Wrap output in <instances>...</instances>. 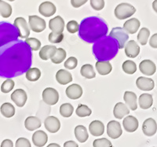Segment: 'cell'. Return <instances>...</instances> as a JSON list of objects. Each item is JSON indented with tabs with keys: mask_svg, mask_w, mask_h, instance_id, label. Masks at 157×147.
Here are the masks:
<instances>
[{
	"mask_svg": "<svg viewBox=\"0 0 157 147\" xmlns=\"http://www.w3.org/2000/svg\"><path fill=\"white\" fill-rule=\"evenodd\" d=\"M15 85L14 81L11 79H6L3 83H2V86H1V91H2V93L7 94L9 92H10L13 89Z\"/></svg>",
	"mask_w": 157,
	"mask_h": 147,
	"instance_id": "obj_39",
	"label": "cell"
},
{
	"mask_svg": "<svg viewBox=\"0 0 157 147\" xmlns=\"http://www.w3.org/2000/svg\"><path fill=\"white\" fill-rule=\"evenodd\" d=\"M66 28L68 33L74 34L79 30V25L76 21H70L67 23Z\"/></svg>",
	"mask_w": 157,
	"mask_h": 147,
	"instance_id": "obj_42",
	"label": "cell"
},
{
	"mask_svg": "<svg viewBox=\"0 0 157 147\" xmlns=\"http://www.w3.org/2000/svg\"><path fill=\"white\" fill-rule=\"evenodd\" d=\"M48 141V135L43 131H37L32 135V142L37 147H43Z\"/></svg>",
	"mask_w": 157,
	"mask_h": 147,
	"instance_id": "obj_18",
	"label": "cell"
},
{
	"mask_svg": "<svg viewBox=\"0 0 157 147\" xmlns=\"http://www.w3.org/2000/svg\"><path fill=\"white\" fill-rule=\"evenodd\" d=\"M8 1H10V2H13V1H15V0H8Z\"/></svg>",
	"mask_w": 157,
	"mask_h": 147,
	"instance_id": "obj_52",
	"label": "cell"
},
{
	"mask_svg": "<svg viewBox=\"0 0 157 147\" xmlns=\"http://www.w3.org/2000/svg\"><path fill=\"white\" fill-rule=\"evenodd\" d=\"M14 27L17 30L18 36L21 39H27L30 35V28L29 27L27 21L24 17H19L14 20Z\"/></svg>",
	"mask_w": 157,
	"mask_h": 147,
	"instance_id": "obj_4",
	"label": "cell"
},
{
	"mask_svg": "<svg viewBox=\"0 0 157 147\" xmlns=\"http://www.w3.org/2000/svg\"><path fill=\"white\" fill-rule=\"evenodd\" d=\"M80 73L83 77L86 78V79H93L96 76L94 67L90 64L82 65L80 70Z\"/></svg>",
	"mask_w": 157,
	"mask_h": 147,
	"instance_id": "obj_30",
	"label": "cell"
},
{
	"mask_svg": "<svg viewBox=\"0 0 157 147\" xmlns=\"http://www.w3.org/2000/svg\"><path fill=\"white\" fill-rule=\"evenodd\" d=\"M125 54L130 58H134L140 53V47L134 40H130L125 46Z\"/></svg>",
	"mask_w": 157,
	"mask_h": 147,
	"instance_id": "obj_17",
	"label": "cell"
},
{
	"mask_svg": "<svg viewBox=\"0 0 157 147\" xmlns=\"http://www.w3.org/2000/svg\"><path fill=\"white\" fill-rule=\"evenodd\" d=\"M75 113L79 117H86L90 116L92 110L86 105H79L75 110Z\"/></svg>",
	"mask_w": 157,
	"mask_h": 147,
	"instance_id": "obj_37",
	"label": "cell"
},
{
	"mask_svg": "<svg viewBox=\"0 0 157 147\" xmlns=\"http://www.w3.org/2000/svg\"><path fill=\"white\" fill-rule=\"evenodd\" d=\"M136 9L131 4L123 2L117 6L114 10L115 16L119 20H125L135 14Z\"/></svg>",
	"mask_w": 157,
	"mask_h": 147,
	"instance_id": "obj_2",
	"label": "cell"
},
{
	"mask_svg": "<svg viewBox=\"0 0 157 147\" xmlns=\"http://www.w3.org/2000/svg\"><path fill=\"white\" fill-rule=\"evenodd\" d=\"M157 124L152 118H148L144 121L142 124V131L146 136H153L156 133Z\"/></svg>",
	"mask_w": 157,
	"mask_h": 147,
	"instance_id": "obj_10",
	"label": "cell"
},
{
	"mask_svg": "<svg viewBox=\"0 0 157 147\" xmlns=\"http://www.w3.org/2000/svg\"><path fill=\"white\" fill-rule=\"evenodd\" d=\"M94 147H113L112 142L108 138H98L95 139L93 142Z\"/></svg>",
	"mask_w": 157,
	"mask_h": 147,
	"instance_id": "obj_40",
	"label": "cell"
},
{
	"mask_svg": "<svg viewBox=\"0 0 157 147\" xmlns=\"http://www.w3.org/2000/svg\"><path fill=\"white\" fill-rule=\"evenodd\" d=\"M15 147H32V145L28 138H19L16 141Z\"/></svg>",
	"mask_w": 157,
	"mask_h": 147,
	"instance_id": "obj_45",
	"label": "cell"
},
{
	"mask_svg": "<svg viewBox=\"0 0 157 147\" xmlns=\"http://www.w3.org/2000/svg\"><path fill=\"white\" fill-rule=\"evenodd\" d=\"M65 93L68 99L75 100V99H79L82 95V88L78 84L73 83L66 88Z\"/></svg>",
	"mask_w": 157,
	"mask_h": 147,
	"instance_id": "obj_15",
	"label": "cell"
},
{
	"mask_svg": "<svg viewBox=\"0 0 157 147\" xmlns=\"http://www.w3.org/2000/svg\"><path fill=\"white\" fill-rule=\"evenodd\" d=\"M0 111L3 117L6 118H10L13 117L15 114V108L11 103L9 102H6L1 106L0 108Z\"/></svg>",
	"mask_w": 157,
	"mask_h": 147,
	"instance_id": "obj_29",
	"label": "cell"
},
{
	"mask_svg": "<svg viewBox=\"0 0 157 147\" xmlns=\"http://www.w3.org/2000/svg\"><path fill=\"white\" fill-rule=\"evenodd\" d=\"M74 111V108L72 105L70 103H64L60 107V114L63 117L68 118L70 117L72 115Z\"/></svg>",
	"mask_w": 157,
	"mask_h": 147,
	"instance_id": "obj_34",
	"label": "cell"
},
{
	"mask_svg": "<svg viewBox=\"0 0 157 147\" xmlns=\"http://www.w3.org/2000/svg\"><path fill=\"white\" fill-rule=\"evenodd\" d=\"M96 69L101 75H106L113 70L112 64L109 61H98L96 62Z\"/></svg>",
	"mask_w": 157,
	"mask_h": 147,
	"instance_id": "obj_25",
	"label": "cell"
},
{
	"mask_svg": "<svg viewBox=\"0 0 157 147\" xmlns=\"http://www.w3.org/2000/svg\"><path fill=\"white\" fill-rule=\"evenodd\" d=\"M64 21L61 16H57L52 18L49 21V28L54 33H63L64 29Z\"/></svg>",
	"mask_w": 157,
	"mask_h": 147,
	"instance_id": "obj_13",
	"label": "cell"
},
{
	"mask_svg": "<svg viewBox=\"0 0 157 147\" xmlns=\"http://www.w3.org/2000/svg\"><path fill=\"white\" fill-rule=\"evenodd\" d=\"M150 36V31L147 28H142L140 30L139 33L137 35V40L141 43V45L144 46L148 43V40Z\"/></svg>",
	"mask_w": 157,
	"mask_h": 147,
	"instance_id": "obj_36",
	"label": "cell"
},
{
	"mask_svg": "<svg viewBox=\"0 0 157 147\" xmlns=\"http://www.w3.org/2000/svg\"><path fill=\"white\" fill-rule=\"evenodd\" d=\"M137 99L136 94L132 91H126L123 95V100L125 102L126 105L133 111L137 109Z\"/></svg>",
	"mask_w": 157,
	"mask_h": 147,
	"instance_id": "obj_22",
	"label": "cell"
},
{
	"mask_svg": "<svg viewBox=\"0 0 157 147\" xmlns=\"http://www.w3.org/2000/svg\"><path fill=\"white\" fill-rule=\"evenodd\" d=\"M105 5V0H90V6L94 10L99 11L104 9Z\"/></svg>",
	"mask_w": 157,
	"mask_h": 147,
	"instance_id": "obj_44",
	"label": "cell"
},
{
	"mask_svg": "<svg viewBox=\"0 0 157 147\" xmlns=\"http://www.w3.org/2000/svg\"><path fill=\"white\" fill-rule=\"evenodd\" d=\"M77 65H78V60H77L75 57H68L64 64V67H65L67 69L69 70H72L74 69V68H76Z\"/></svg>",
	"mask_w": 157,
	"mask_h": 147,
	"instance_id": "obj_43",
	"label": "cell"
},
{
	"mask_svg": "<svg viewBox=\"0 0 157 147\" xmlns=\"http://www.w3.org/2000/svg\"><path fill=\"white\" fill-rule=\"evenodd\" d=\"M47 147H61V146H60V145H58V144L57 143H50V145H47Z\"/></svg>",
	"mask_w": 157,
	"mask_h": 147,
	"instance_id": "obj_51",
	"label": "cell"
},
{
	"mask_svg": "<svg viewBox=\"0 0 157 147\" xmlns=\"http://www.w3.org/2000/svg\"><path fill=\"white\" fill-rule=\"evenodd\" d=\"M57 11L55 5L51 2H43L39 6V12L43 17H49L54 14Z\"/></svg>",
	"mask_w": 157,
	"mask_h": 147,
	"instance_id": "obj_11",
	"label": "cell"
},
{
	"mask_svg": "<svg viewBox=\"0 0 157 147\" xmlns=\"http://www.w3.org/2000/svg\"><path fill=\"white\" fill-rule=\"evenodd\" d=\"M107 134L111 138H119L123 134L120 124L116 120H111L107 125Z\"/></svg>",
	"mask_w": 157,
	"mask_h": 147,
	"instance_id": "obj_7",
	"label": "cell"
},
{
	"mask_svg": "<svg viewBox=\"0 0 157 147\" xmlns=\"http://www.w3.org/2000/svg\"><path fill=\"white\" fill-rule=\"evenodd\" d=\"M1 147H13V143L11 140L5 139L1 143Z\"/></svg>",
	"mask_w": 157,
	"mask_h": 147,
	"instance_id": "obj_48",
	"label": "cell"
},
{
	"mask_svg": "<svg viewBox=\"0 0 157 147\" xmlns=\"http://www.w3.org/2000/svg\"><path fill=\"white\" fill-rule=\"evenodd\" d=\"M75 135L76 139L81 143H83L88 139L89 135H88L87 130L84 126L78 125L75 128Z\"/></svg>",
	"mask_w": 157,
	"mask_h": 147,
	"instance_id": "obj_27",
	"label": "cell"
},
{
	"mask_svg": "<svg viewBox=\"0 0 157 147\" xmlns=\"http://www.w3.org/2000/svg\"><path fill=\"white\" fill-rule=\"evenodd\" d=\"M139 69L144 75H152L156 71V66L151 60H144L140 63Z\"/></svg>",
	"mask_w": 157,
	"mask_h": 147,
	"instance_id": "obj_14",
	"label": "cell"
},
{
	"mask_svg": "<svg viewBox=\"0 0 157 147\" xmlns=\"http://www.w3.org/2000/svg\"><path fill=\"white\" fill-rule=\"evenodd\" d=\"M41 120L36 117H29L26 118L25 121V126L26 129L30 131L38 129L41 127Z\"/></svg>",
	"mask_w": 157,
	"mask_h": 147,
	"instance_id": "obj_26",
	"label": "cell"
},
{
	"mask_svg": "<svg viewBox=\"0 0 157 147\" xmlns=\"http://www.w3.org/2000/svg\"><path fill=\"white\" fill-rule=\"evenodd\" d=\"M41 77V71L38 68H31L26 72V78L31 82H36Z\"/></svg>",
	"mask_w": 157,
	"mask_h": 147,
	"instance_id": "obj_31",
	"label": "cell"
},
{
	"mask_svg": "<svg viewBox=\"0 0 157 147\" xmlns=\"http://www.w3.org/2000/svg\"><path fill=\"white\" fill-rule=\"evenodd\" d=\"M66 51L63 48H57L55 54L51 58V61L54 64H60L66 58Z\"/></svg>",
	"mask_w": 157,
	"mask_h": 147,
	"instance_id": "obj_32",
	"label": "cell"
},
{
	"mask_svg": "<svg viewBox=\"0 0 157 147\" xmlns=\"http://www.w3.org/2000/svg\"><path fill=\"white\" fill-rule=\"evenodd\" d=\"M139 20L137 18H130L123 24V29L129 34H134L138 31L140 28Z\"/></svg>",
	"mask_w": 157,
	"mask_h": 147,
	"instance_id": "obj_20",
	"label": "cell"
},
{
	"mask_svg": "<svg viewBox=\"0 0 157 147\" xmlns=\"http://www.w3.org/2000/svg\"><path fill=\"white\" fill-rule=\"evenodd\" d=\"M136 85L137 88L144 91H150L153 90L155 87V83L154 80L151 78L144 77V76H140L136 80Z\"/></svg>",
	"mask_w": 157,
	"mask_h": 147,
	"instance_id": "obj_8",
	"label": "cell"
},
{
	"mask_svg": "<svg viewBox=\"0 0 157 147\" xmlns=\"http://www.w3.org/2000/svg\"><path fill=\"white\" fill-rule=\"evenodd\" d=\"M78 31L81 37L84 40L87 41L90 33H92V35L94 33L95 40L106 35L108 33V26L105 21L101 18L98 17H90L85 18L82 21ZM92 41H94L93 36Z\"/></svg>",
	"mask_w": 157,
	"mask_h": 147,
	"instance_id": "obj_1",
	"label": "cell"
},
{
	"mask_svg": "<svg viewBox=\"0 0 157 147\" xmlns=\"http://www.w3.org/2000/svg\"><path fill=\"white\" fill-rule=\"evenodd\" d=\"M129 113H130V110H129V108L127 105L123 104V102L116 103L114 107V110H113V114L116 119L121 120V119H123V117L129 115Z\"/></svg>",
	"mask_w": 157,
	"mask_h": 147,
	"instance_id": "obj_21",
	"label": "cell"
},
{
	"mask_svg": "<svg viewBox=\"0 0 157 147\" xmlns=\"http://www.w3.org/2000/svg\"><path fill=\"white\" fill-rule=\"evenodd\" d=\"M44 125L46 129L50 133H56L61 128V122L55 117L50 116L46 118L44 121Z\"/></svg>",
	"mask_w": 157,
	"mask_h": 147,
	"instance_id": "obj_12",
	"label": "cell"
},
{
	"mask_svg": "<svg viewBox=\"0 0 157 147\" xmlns=\"http://www.w3.org/2000/svg\"><path fill=\"white\" fill-rule=\"evenodd\" d=\"M43 100L47 105L54 106L59 100V94L54 88L47 87L43 92Z\"/></svg>",
	"mask_w": 157,
	"mask_h": 147,
	"instance_id": "obj_6",
	"label": "cell"
},
{
	"mask_svg": "<svg viewBox=\"0 0 157 147\" xmlns=\"http://www.w3.org/2000/svg\"><path fill=\"white\" fill-rule=\"evenodd\" d=\"M123 126L127 132H134L138 128V120L134 116H127L123 119Z\"/></svg>",
	"mask_w": 157,
	"mask_h": 147,
	"instance_id": "obj_16",
	"label": "cell"
},
{
	"mask_svg": "<svg viewBox=\"0 0 157 147\" xmlns=\"http://www.w3.org/2000/svg\"><path fill=\"white\" fill-rule=\"evenodd\" d=\"M89 131L93 136H101L105 132V125L100 120H94L90 124Z\"/></svg>",
	"mask_w": 157,
	"mask_h": 147,
	"instance_id": "obj_19",
	"label": "cell"
},
{
	"mask_svg": "<svg viewBox=\"0 0 157 147\" xmlns=\"http://www.w3.org/2000/svg\"><path fill=\"white\" fill-rule=\"evenodd\" d=\"M12 6L7 2L0 0V14L4 18H8L12 14Z\"/></svg>",
	"mask_w": 157,
	"mask_h": 147,
	"instance_id": "obj_33",
	"label": "cell"
},
{
	"mask_svg": "<svg viewBox=\"0 0 157 147\" xmlns=\"http://www.w3.org/2000/svg\"><path fill=\"white\" fill-rule=\"evenodd\" d=\"M88 0H71V4L74 8H78L86 3Z\"/></svg>",
	"mask_w": 157,
	"mask_h": 147,
	"instance_id": "obj_46",
	"label": "cell"
},
{
	"mask_svg": "<svg viewBox=\"0 0 157 147\" xmlns=\"http://www.w3.org/2000/svg\"><path fill=\"white\" fill-rule=\"evenodd\" d=\"M57 47L53 45H46L42 47L39 51V57L43 61H47L48 59H51L53 56L55 54Z\"/></svg>",
	"mask_w": 157,
	"mask_h": 147,
	"instance_id": "obj_23",
	"label": "cell"
},
{
	"mask_svg": "<svg viewBox=\"0 0 157 147\" xmlns=\"http://www.w3.org/2000/svg\"><path fill=\"white\" fill-rule=\"evenodd\" d=\"M149 45L150 47H152V48H157V33L154 34L153 36H152V37L150 38Z\"/></svg>",
	"mask_w": 157,
	"mask_h": 147,
	"instance_id": "obj_47",
	"label": "cell"
},
{
	"mask_svg": "<svg viewBox=\"0 0 157 147\" xmlns=\"http://www.w3.org/2000/svg\"><path fill=\"white\" fill-rule=\"evenodd\" d=\"M63 39H64V35L63 33H57L51 32L49 34L48 40L51 43H59L62 42Z\"/></svg>",
	"mask_w": 157,
	"mask_h": 147,
	"instance_id": "obj_41",
	"label": "cell"
},
{
	"mask_svg": "<svg viewBox=\"0 0 157 147\" xmlns=\"http://www.w3.org/2000/svg\"><path fill=\"white\" fill-rule=\"evenodd\" d=\"M152 9L157 14V0H154L152 2Z\"/></svg>",
	"mask_w": 157,
	"mask_h": 147,
	"instance_id": "obj_50",
	"label": "cell"
},
{
	"mask_svg": "<svg viewBox=\"0 0 157 147\" xmlns=\"http://www.w3.org/2000/svg\"><path fill=\"white\" fill-rule=\"evenodd\" d=\"M138 102L142 110H148L153 104V99L150 94H142L138 99Z\"/></svg>",
	"mask_w": 157,
	"mask_h": 147,
	"instance_id": "obj_28",
	"label": "cell"
},
{
	"mask_svg": "<svg viewBox=\"0 0 157 147\" xmlns=\"http://www.w3.org/2000/svg\"><path fill=\"white\" fill-rule=\"evenodd\" d=\"M56 79L61 85H66L72 81V75L65 69H60L56 74Z\"/></svg>",
	"mask_w": 157,
	"mask_h": 147,
	"instance_id": "obj_24",
	"label": "cell"
},
{
	"mask_svg": "<svg viewBox=\"0 0 157 147\" xmlns=\"http://www.w3.org/2000/svg\"><path fill=\"white\" fill-rule=\"evenodd\" d=\"M11 99L18 107H23L27 102V94L22 89H17L11 95Z\"/></svg>",
	"mask_w": 157,
	"mask_h": 147,
	"instance_id": "obj_9",
	"label": "cell"
},
{
	"mask_svg": "<svg viewBox=\"0 0 157 147\" xmlns=\"http://www.w3.org/2000/svg\"><path fill=\"white\" fill-rule=\"evenodd\" d=\"M122 68L124 72L129 75H132L137 71V65L133 61H125L123 63Z\"/></svg>",
	"mask_w": 157,
	"mask_h": 147,
	"instance_id": "obj_35",
	"label": "cell"
},
{
	"mask_svg": "<svg viewBox=\"0 0 157 147\" xmlns=\"http://www.w3.org/2000/svg\"><path fill=\"white\" fill-rule=\"evenodd\" d=\"M25 43L30 47L32 50L37 51L41 48V42L36 38H27L25 40Z\"/></svg>",
	"mask_w": 157,
	"mask_h": 147,
	"instance_id": "obj_38",
	"label": "cell"
},
{
	"mask_svg": "<svg viewBox=\"0 0 157 147\" xmlns=\"http://www.w3.org/2000/svg\"><path fill=\"white\" fill-rule=\"evenodd\" d=\"M109 37L113 38L117 41L119 49L124 48L126 43L129 40V36L127 32L120 27L113 28L110 32Z\"/></svg>",
	"mask_w": 157,
	"mask_h": 147,
	"instance_id": "obj_3",
	"label": "cell"
},
{
	"mask_svg": "<svg viewBox=\"0 0 157 147\" xmlns=\"http://www.w3.org/2000/svg\"><path fill=\"white\" fill-rule=\"evenodd\" d=\"M64 147H78V145L74 141H68L64 143Z\"/></svg>",
	"mask_w": 157,
	"mask_h": 147,
	"instance_id": "obj_49",
	"label": "cell"
},
{
	"mask_svg": "<svg viewBox=\"0 0 157 147\" xmlns=\"http://www.w3.org/2000/svg\"><path fill=\"white\" fill-rule=\"evenodd\" d=\"M29 26L30 29H32L35 33H42L46 29L47 24L44 19L38 17L36 15H32L29 16Z\"/></svg>",
	"mask_w": 157,
	"mask_h": 147,
	"instance_id": "obj_5",
	"label": "cell"
}]
</instances>
